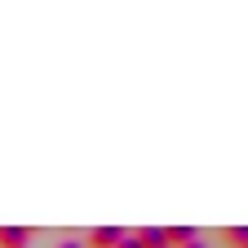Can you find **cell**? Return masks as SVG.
<instances>
[{"instance_id": "6da1fadb", "label": "cell", "mask_w": 248, "mask_h": 248, "mask_svg": "<svg viewBox=\"0 0 248 248\" xmlns=\"http://www.w3.org/2000/svg\"><path fill=\"white\" fill-rule=\"evenodd\" d=\"M31 231L27 226H0V248H27Z\"/></svg>"}, {"instance_id": "7a4b0ae2", "label": "cell", "mask_w": 248, "mask_h": 248, "mask_svg": "<svg viewBox=\"0 0 248 248\" xmlns=\"http://www.w3.org/2000/svg\"><path fill=\"white\" fill-rule=\"evenodd\" d=\"M120 226H98V231H89V248H115L120 244Z\"/></svg>"}, {"instance_id": "3957f363", "label": "cell", "mask_w": 248, "mask_h": 248, "mask_svg": "<svg viewBox=\"0 0 248 248\" xmlns=\"http://www.w3.org/2000/svg\"><path fill=\"white\" fill-rule=\"evenodd\" d=\"M191 239H195V226H169V231H164V244H169V248H186Z\"/></svg>"}, {"instance_id": "277c9868", "label": "cell", "mask_w": 248, "mask_h": 248, "mask_svg": "<svg viewBox=\"0 0 248 248\" xmlns=\"http://www.w3.org/2000/svg\"><path fill=\"white\" fill-rule=\"evenodd\" d=\"M138 244H142V248H169L160 226H142V231H138Z\"/></svg>"}, {"instance_id": "5b68a950", "label": "cell", "mask_w": 248, "mask_h": 248, "mask_svg": "<svg viewBox=\"0 0 248 248\" xmlns=\"http://www.w3.org/2000/svg\"><path fill=\"white\" fill-rule=\"evenodd\" d=\"M222 244H226V248H248V231H244V226H226V231H222Z\"/></svg>"}, {"instance_id": "8992f818", "label": "cell", "mask_w": 248, "mask_h": 248, "mask_svg": "<svg viewBox=\"0 0 248 248\" xmlns=\"http://www.w3.org/2000/svg\"><path fill=\"white\" fill-rule=\"evenodd\" d=\"M115 248H142V244H138V235H120V244H115Z\"/></svg>"}, {"instance_id": "52a82bcc", "label": "cell", "mask_w": 248, "mask_h": 248, "mask_svg": "<svg viewBox=\"0 0 248 248\" xmlns=\"http://www.w3.org/2000/svg\"><path fill=\"white\" fill-rule=\"evenodd\" d=\"M58 248H84V244H76V239H67V244H58Z\"/></svg>"}, {"instance_id": "ba28073f", "label": "cell", "mask_w": 248, "mask_h": 248, "mask_svg": "<svg viewBox=\"0 0 248 248\" xmlns=\"http://www.w3.org/2000/svg\"><path fill=\"white\" fill-rule=\"evenodd\" d=\"M186 248H208V244H200V239H191V244H186Z\"/></svg>"}]
</instances>
